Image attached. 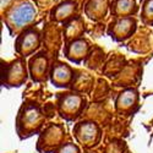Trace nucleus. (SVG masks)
Wrapping results in <instances>:
<instances>
[{
    "mask_svg": "<svg viewBox=\"0 0 153 153\" xmlns=\"http://www.w3.org/2000/svg\"><path fill=\"white\" fill-rule=\"evenodd\" d=\"M56 153H80L77 146H75L72 143H68L65 146H62Z\"/></svg>",
    "mask_w": 153,
    "mask_h": 153,
    "instance_id": "nucleus-17",
    "label": "nucleus"
},
{
    "mask_svg": "<svg viewBox=\"0 0 153 153\" xmlns=\"http://www.w3.org/2000/svg\"><path fill=\"white\" fill-rule=\"evenodd\" d=\"M88 49H90V45H88L87 41L83 38H77V39L69 42L65 47V56L69 60L79 64L87 55Z\"/></svg>",
    "mask_w": 153,
    "mask_h": 153,
    "instance_id": "nucleus-8",
    "label": "nucleus"
},
{
    "mask_svg": "<svg viewBox=\"0 0 153 153\" xmlns=\"http://www.w3.org/2000/svg\"><path fill=\"white\" fill-rule=\"evenodd\" d=\"M75 135L81 143L86 146H93L99 137V130L93 123H81L76 126Z\"/></svg>",
    "mask_w": 153,
    "mask_h": 153,
    "instance_id": "nucleus-7",
    "label": "nucleus"
},
{
    "mask_svg": "<svg viewBox=\"0 0 153 153\" xmlns=\"http://www.w3.org/2000/svg\"><path fill=\"white\" fill-rule=\"evenodd\" d=\"M10 1H11V0H1V7H3V9H5V7H9L7 5L10 4Z\"/></svg>",
    "mask_w": 153,
    "mask_h": 153,
    "instance_id": "nucleus-18",
    "label": "nucleus"
},
{
    "mask_svg": "<svg viewBox=\"0 0 153 153\" xmlns=\"http://www.w3.org/2000/svg\"><path fill=\"white\" fill-rule=\"evenodd\" d=\"M37 10L28 0H21L7 9L5 12V23L10 32L19 33L27 30V27L34 21Z\"/></svg>",
    "mask_w": 153,
    "mask_h": 153,
    "instance_id": "nucleus-1",
    "label": "nucleus"
},
{
    "mask_svg": "<svg viewBox=\"0 0 153 153\" xmlns=\"http://www.w3.org/2000/svg\"><path fill=\"white\" fill-rule=\"evenodd\" d=\"M47 65H48V60L44 56L43 53L38 54L37 56L32 58L31 60V74H32V77L33 80H39L38 76H42L45 75L47 71Z\"/></svg>",
    "mask_w": 153,
    "mask_h": 153,
    "instance_id": "nucleus-15",
    "label": "nucleus"
},
{
    "mask_svg": "<svg viewBox=\"0 0 153 153\" xmlns=\"http://www.w3.org/2000/svg\"><path fill=\"white\" fill-rule=\"evenodd\" d=\"M136 30V20L132 16L120 17L114 21L108 30L109 36L115 41H125Z\"/></svg>",
    "mask_w": 153,
    "mask_h": 153,
    "instance_id": "nucleus-4",
    "label": "nucleus"
},
{
    "mask_svg": "<svg viewBox=\"0 0 153 153\" xmlns=\"http://www.w3.org/2000/svg\"><path fill=\"white\" fill-rule=\"evenodd\" d=\"M72 70L66 64H56L52 70V82L58 87H66L72 80Z\"/></svg>",
    "mask_w": 153,
    "mask_h": 153,
    "instance_id": "nucleus-11",
    "label": "nucleus"
},
{
    "mask_svg": "<svg viewBox=\"0 0 153 153\" xmlns=\"http://www.w3.org/2000/svg\"><path fill=\"white\" fill-rule=\"evenodd\" d=\"M25 61L19 59L10 64L6 74H4V83L6 82L7 86H20L23 81H26V68Z\"/></svg>",
    "mask_w": 153,
    "mask_h": 153,
    "instance_id": "nucleus-6",
    "label": "nucleus"
},
{
    "mask_svg": "<svg viewBox=\"0 0 153 153\" xmlns=\"http://www.w3.org/2000/svg\"><path fill=\"white\" fill-rule=\"evenodd\" d=\"M137 105V92L132 88L121 92L117 99V109L119 111H130L132 107Z\"/></svg>",
    "mask_w": 153,
    "mask_h": 153,
    "instance_id": "nucleus-14",
    "label": "nucleus"
},
{
    "mask_svg": "<svg viewBox=\"0 0 153 153\" xmlns=\"http://www.w3.org/2000/svg\"><path fill=\"white\" fill-rule=\"evenodd\" d=\"M109 9V0H90L85 7V14L91 20L98 21L103 19Z\"/></svg>",
    "mask_w": 153,
    "mask_h": 153,
    "instance_id": "nucleus-10",
    "label": "nucleus"
},
{
    "mask_svg": "<svg viewBox=\"0 0 153 153\" xmlns=\"http://www.w3.org/2000/svg\"><path fill=\"white\" fill-rule=\"evenodd\" d=\"M41 44V34L34 28H27L17 37L16 39V52L21 56H27L34 53Z\"/></svg>",
    "mask_w": 153,
    "mask_h": 153,
    "instance_id": "nucleus-3",
    "label": "nucleus"
},
{
    "mask_svg": "<svg viewBox=\"0 0 153 153\" xmlns=\"http://www.w3.org/2000/svg\"><path fill=\"white\" fill-rule=\"evenodd\" d=\"M76 10H77L76 3L71 1V0H66V1H62L56 6H54V9L50 12V16H52V20L56 22L68 21L71 17H74L72 15L76 12Z\"/></svg>",
    "mask_w": 153,
    "mask_h": 153,
    "instance_id": "nucleus-9",
    "label": "nucleus"
},
{
    "mask_svg": "<svg viewBox=\"0 0 153 153\" xmlns=\"http://www.w3.org/2000/svg\"><path fill=\"white\" fill-rule=\"evenodd\" d=\"M85 23H83V20L80 17V16H75V17H71L66 25L64 27V32H65V39L68 42H71L74 39H77V38L81 37V34L83 33V30H85Z\"/></svg>",
    "mask_w": 153,
    "mask_h": 153,
    "instance_id": "nucleus-13",
    "label": "nucleus"
},
{
    "mask_svg": "<svg viewBox=\"0 0 153 153\" xmlns=\"http://www.w3.org/2000/svg\"><path fill=\"white\" fill-rule=\"evenodd\" d=\"M142 21L147 25H153V0H145L141 12Z\"/></svg>",
    "mask_w": 153,
    "mask_h": 153,
    "instance_id": "nucleus-16",
    "label": "nucleus"
},
{
    "mask_svg": "<svg viewBox=\"0 0 153 153\" xmlns=\"http://www.w3.org/2000/svg\"><path fill=\"white\" fill-rule=\"evenodd\" d=\"M137 11L136 0H115L111 4V14L117 19L132 16Z\"/></svg>",
    "mask_w": 153,
    "mask_h": 153,
    "instance_id": "nucleus-12",
    "label": "nucleus"
},
{
    "mask_svg": "<svg viewBox=\"0 0 153 153\" xmlns=\"http://www.w3.org/2000/svg\"><path fill=\"white\" fill-rule=\"evenodd\" d=\"M44 118L34 104H25L17 118V131L21 136H31L42 126Z\"/></svg>",
    "mask_w": 153,
    "mask_h": 153,
    "instance_id": "nucleus-2",
    "label": "nucleus"
},
{
    "mask_svg": "<svg viewBox=\"0 0 153 153\" xmlns=\"http://www.w3.org/2000/svg\"><path fill=\"white\" fill-rule=\"evenodd\" d=\"M82 107L83 98L74 93H68L66 96H64L59 103L60 114L66 120H74L77 118L80 115V111L82 110Z\"/></svg>",
    "mask_w": 153,
    "mask_h": 153,
    "instance_id": "nucleus-5",
    "label": "nucleus"
}]
</instances>
